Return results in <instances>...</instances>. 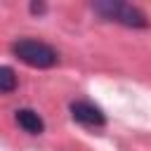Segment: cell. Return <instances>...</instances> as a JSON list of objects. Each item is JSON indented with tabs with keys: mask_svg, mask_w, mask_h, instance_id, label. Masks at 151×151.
Segmentation results:
<instances>
[{
	"mask_svg": "<svg viewBox=\"0 0 151 151\" xmlns=\"http://www.w3.org/2000/svg\"><path fill=\"white\" fill-rule=\"evenodd\" d=\"M71 116H73V120H78L83 125H92V127H101L106 123V116L101 113V109L90 104V101H73Z\"/></svg>",
	"mask_w": 151,
	"mask_h": 151,
	"instance_id": "obj_3",
	"label": "cell"
},
{
	"mask_svg": "<svg viewBox=\"0 0 151 151\" xmlns=\"http://www.w3.org/2000/svg\"><path fill=\"white\" fill-rule=\"evenodd\" d=\"M14 118H17V125H19L24 132H28V134H40V132L45 130L42 118H40L35 111H31V109H19Z\"/></svg>",
	"mask_w": 151,
	"mask_h": 151,
	"instance_id": "obj_4",
	"label": "cell"
},
{
	"mask_svg": "<svg viewBox=\"0 0 151 151\" xmlns=\"http://www.w3.org/2000/svg\"><path fill=\"white\" fill-rule=\"evenodd\" d=\"M92 9H94L97 14H101L104 19H109V21H118V24L130 26V28H146V26H149L146 17H144L137 7L127 5V2H120V0H104V2H94V5H92Z\"/></svg>",
	"mask_w": 151,
	"mask_h": 151,
	"instance_id": "obj_1",
	"label": "cell"
},
{
	"mask_svg": "<svg viewBox=\"0 0 151 151\" xmlns=\"http://www.w3.org/2000/svg\"><path fill=\"white\" fill-rule=\"evenodd\" d=\"M17 87V76L9 66H2L0 68V92L2 94H9L12 90Z\"/></svg>",
	"mask_w": 151,
	"mask_h": 151,
	"instance_id": "obj_5",
	"label": "cell"
},
{
	"mask_svg": "<svg viewBox=\"0 0 151 151\" xmlns=\"http://www.w3.org/2000/svg\"><path fill=\"white\" fill-rule=\"evenodd\" d=\"M12 52L28 66L33 68H50L57 64V50H52L50 45L40 42V40H31V38H21L12 45Z\"/></svg>",
	"mask_w": 151,
	"mask_h": 151,
	"instance_id": "obj_2",
	"label": "cell"
},
{
	"mask_svg": "<svg viewBox=\"0 0 151 151\" xmlns=\"http://www.w3.org/2000/svg\"><path fill=\"white\" fill-rule=\"evenodd\" d=\"M45 9H47L45 2H31V12H33V14H42Z\"/></svg>",
	"mask_w": 151,
	"mask_h": 151,
	"instance_id": "obj_6",
	"label": "cell"
}]
</instances>
